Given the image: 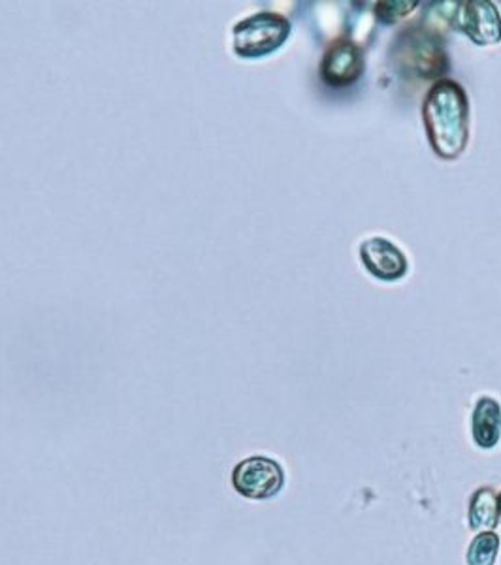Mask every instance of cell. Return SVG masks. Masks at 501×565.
Returning a JSON list of instances; mask_svg holds the SVG:
<instances>
[{"instance_id":"8","label":"cell","mask_w":501,"mask_h":565,"mask_svg":"<svg viewBox=\"0 0 501 565\" xmlns=\"http://www.w3.org/2000/svg\"><path fill=\"white\" fill-rule=\"evenodd\" d=\"M471 436L477 447L494 449L501 439V405L490 396L477 399L471 415Z\"/></svg>"},{"instance_id":"4","label":"cell","mask_w":501,"mask_h":565,"mask_svg":"<svg viewBox=\"0 0 501 565\" xmlns=\"http://www.w3.org/2000/svg\"><path fill=\"white\" fill-rule=\"evenodd\" d=\"M287 476L276 458L250 455L234 463L231 487L239 498L250 501H270L281 494Z\"/></svg>"},{"instance_id":"6","label":"cell","mask_w":501,"mask_h":565,"mask_svg":"<svg viewBox=\"0 0 501 565\" xmlns=\"http://www.w3.org/2000/svg\"><path fill=\"white\" fill-rule=\"evenodd\" d=\"M458 29L479 45L501 42V15L489 0H469L458 4L455 13Z\"/></svg>"},{"instance_id":"7","label":"cell","mask_w":501,"mask_h":565,"mask_svg":"<svg viewBox=\"0 0 501 565\" xmlns=\"http://www.w3.org/2000/svg\"><path fill=\"white\" fill-rule=\"evenodd\" d=\"M362 264L381 281H398L409 270V263L398 245L385 238H370L360 245Z\"/></svg>"},{"instance_id":"5","label":"cell","mask_w":501,"mask_h":565,"mask_svg":"<svg viewBox=\"0 0 501 565\" xmlns=\"http://www.w3.org/2000/svg\"><path fill=\"white\" fill-rule=\"evenodd\" d=\"M364 74V53L349 39H340L328 45L321 61L322 82L328 87L343 89L356 84Z\"/></svg>"},{"instance_id":"2","label":"cell","mask_w":501,"mask_h":565,"mask_svg":"<svg viewBox=\"0 0 501 565\" xmlns=\"http://www.w3.org/2000/svg\"><path fill=\"white\" fill-rule=\"evenodd\" d=\"M394 65L407 77L434 79L447 72L449 61L444 40L423 26L405 29L394 42Z\"/></svg>"},{"instance_id":"1","label":"cell","mask_w":501,"mask_h":565,"mask_svg":"<svg viewBox=\"0 0 501 565\" xmlns=\"http://www.w3.org/2000/svg\"><path fill=\"white\" fill-rule=\"evenodd\" d=\"M423 119L434 153L444 161H457L469 140V103L462 85L452 79L431 85L423 104Z\"/></svg>"},{"instance_id":"3","label":"cell","mask_w":501,"mask_h":565,"mask_svg":"<svg viewBox=\"0 0 501 565\" xmlns=\"http://www.w3.org/2000/svg\"><path fill=\"white\" fill-rule=\"evenodd\" d=\"M290 23L276 12H260L239 21L232 31V50L244 58H260L277 52L289 40Z\"/></svg>"},{"instance_id":"11","label":"cell","mask_w":501,"mask_h":565,"mask_svg":"<svg viewBox=\"0 0 501 565\" xmlns=\"http://www.w3.org/2000/svg\"><path fill=\"white\" fill-rule=\"evenodd\" d=\"M418 2H380L375 8V13L385 25H393L396 21L412 13Z\"/></svg>"},{"instance_id":"12","label":"cell","mask_w":501,"mask_h":565,"mask_svg":"<svg viewBox=\"0 0 501 565\" xmlns=\"http://www.w3.org/2000/svg\"><path fill=\"white\" fill-rule=\"evenodd\" d=\"M498 521L501 522V494L500 498H498Z\"/></svg>"},{"instance_id":"9","label":"cell","mask_w":501,"mask_h":565,"mask_svg":"<svg viewBox=\"0 0 501 565\" xmlns=\"http://www.w3.org/2000/svg\"><path fill=\"white\" fill-rule=\"evenodd\" d=\"M498 500L494 490L482 487L469 501V527L492 532L498 526Z\"/></svg>"},{"instance_id":"10","label":"cell","mask_w":501,"mask_h":565,"mask_svg":"<svg viewBox=\"0 0 501 565\" xmlns=\"http://www.w3.org/2000/svg\"><path fill=\"white\" fill-rule=\"evenodd\" d=\"M500 535L494 532H481L471 541L466 562L468 565H494L500 553Z\"/></svg>"}]
</instances>
